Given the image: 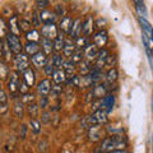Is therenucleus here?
<instances>
[{
  "label": "nucleus",
  "mask_w": 153,
  "mask_h": 153,
  "mask_svg": "<svg viewBox=\"0 0 153 153\" xmlns=\"http://www.w3.org/2000/svg\"><path fill=\"white\" fill-rule=\"evenodd\" d=\"M126 146L128 142L123 135H111L102 140L101 146H100V151L103 153H108L119 149H125Z\"/></svg>",
  "instance_id": "f257e3e1"
},
{
  "label": "nucleus",
  "mask_w": 153,
  "mask_h": 153,
  "mask_svg": "<svg viewBox=\"0 0 153 153\" xmlns=\"http://www.w3.org/2000/svg\"><path fill=\"white\" fill-rule=\"evenodd\" d=\"M107 123V112L102 108H98L96 111L85 119V125L88 128L91 126H100Z\"/></svg>",
  "instance_id": "f03ea898"
},
{
  "label": "nucleus",
  "mask_w": 153,
  "mask_h": 153,
  "mask_svg": "<svg viewBox=\"0 0 153 153\" xmlns=\"http://www.w3.org/2000/svg\"><path fill=\"white\" fill-rule=\"evenodd\" d=\"M5 38H7V45L9 47V50L16 55L21 54L23 50V45H22V41H21V38H19V36L13 35V33L9 32Z\"/></svg>",
  "instance_id": "7ed1b4c3"
},
{
  "label": "nucleus",
  "mask_w": 153,
  "mask_h": 153,
  "mask_svg": "<svg viewBox=\"0 0 153 153\" xmlns=\"http://www.w3.org/2000/svg\"><path fill=\"white\" fill-rule=\"evenodd\" d=\"M41 36H42V38H47V40L54 41L59 37V28L56 27L55 23L44 25L41 27Z\"/></svg>",
  "instance_id": "20e7f679"
},
{
  "label": "nucleus",
  "mask_w": 153,
  "mask_h": 153,
  "mask_svg": "<svg viewBox=\"0 0 153 153\" xmlns=\"http://www.w3.org/2000/svg\"><path fill=\"white\" fill-rule=\"evenodd\" d=\"M19 83H21V79H19L18 71H10L9 74V82H8V89L10 94L13 96V98H17L16 94L19 92Z\"/></svg>",
  "instance_id": "39448f33"
},
{
  "label": "nucleus",
  "mask_w": 153,
  "mask_h": 153,
  "mask_svg": "<svg viewBox=\"0 0 153 153\" xmlns=\"http://www.w3.org/2000/svg\"><path fill=\"white\" fill-rule=\"evenodd\" d=\"M14 66H16L17 71H22L23 73L25 70H27L30 68V57H28V55L23 54V52L16 55V57H14Z\"/></svg>",
  "instance_id": "423d86ee"
},
{
  "label": "nucleus",
  "mask_w": 153,
  "mask_h": 153,
  "mask_svg": "<svg viewBox=\"0 0 153 153\" xmlns=\"http://www.w3.org/2000/svg\"><path fill=\"white\" fill-rule=\"evenodd\" d=\"M107 41H108V35L105 30H100L93 36V44L97 46L98 49H103V46L107 44Z\"/></svg>",
  "instance_id": "0eeeda50"
},
{
  "label": "nucleus",
  "mask_w": 153,
  "mask_h": 153,
  "mask_svg": "<svg viewBox=\"0 0 153 153\" xmlns=\"http://www.w3.org/2000/svg\"><path fill=\"white\" fill-rule=\"evenodd\" d=\"M32 63L35 64L37 68H45L46 66V64L49 63V57H47V55L45 54L44 51H38L37 54H35L32 56Z\"/></svg>",
  "instance_id": "6e6552de"
},
{
  "label": "nucleus",
  "mask_w": 153,
  "mask_h": 153,
  "mask_svg": "<svg viewBox=\"0 0 153 153\" xmlns=\"http://www.w3.org/2000/svg\"><path fill=\"white\" fill-rule=\"evenodd\" d=\"M51 82L49 79H42L40 83L37 84V93L41 96V97H46L47 94L51 92Z\"/></svg>",
  "instance_id": "1a4fd4ad"
},
{
  "label": "nucleus",
  "mask_w": 153,
  "mask_h": 153,
  "mask_svg": "<svg viewBox=\"0 0 153 153\" xmlns=\"http://www.w3.org/2000/svg\"><path fill=\"white\" fill-rule=\"evenodd\" d=\"M93 31H94V21H93V18L91 17V16H87V17L84 18V21H83L82 32H83L84 36L89 37L93 33Z\"/></svg>",
  "instance_id": "9d476101"
},
{
  "label": "nucleus",
  "mask_w": 153,
  "mask_h": 153,
  "mask_svg": "<svg viewBox=\"0 0 153 153\" xmlns=\"http://www.w3.org/2000/svg\"><path fill=\"white\" fill-rule=\"evenodd\" d=\"M56 14L55 12H50L45 9V10H41L40 13V21L44 25H50V23H56Z\"/></svg>",
  "instance_id": "9b49d317"
},
{
  "label": "nucleus",
  "mask_w": 153,
  "mask_h": 153,
  "mask_svg": "<svg viewBox=\"0 0 153 153\" xmlns=\"http://www.w3.org/2000/svg\"><path fill=\"white\" fill-rule=\"evenodd\" d=\"M114 106H115V97H114V94H106L101 100V107H100V108L105 110V111L108 114V112L112 111Z\"/></svg>",
  "instance_id": "f8f14e48"
},
{
  "label": "nucleus",
  "mask_w": 153,
  "mask_h": 153,
  "mask_svg": "<svg viewBox=\"0 0 153 153\" xmlns=\"http://www.w3.org/2000/svg\"><path fill=\"white\" fill-rule=\"evenodd\" d=\"M98 47L96 46L94 44H89L87 47L84 49V56H85V60L88 61H93L97 59V55H98Z\"/></svg>",
  "instance_id": "ddd939ff"
},
{
  "label": "nucleus",
  "mask_w": 153,
  "mask_h": 153,
  "mask_svg": "<svg viewBox=\"0 0 153 153\" xmlns=\"http://www.w3.org/2000/svg\"><path fill=\"white\" fill-rule=\"evenodd\" d=\"M8 28H9V32L13 33V35H17V36L21 35L22 30H21V27H19V19L17 16H12L9 18Z\"/></svg>",
  "instance_id": "4468645a"
},
{
  "label": "nucleus",
  "mask_w": 153,
  "mask_h": 153,
  "mask_svg": "<svg viewBox=\"0 0 153 153\" xmlns=\"http://www.w3.org/2000/svg\"><path fill=\"white\" fill-rule=\"evenodd\" d=\"M108 51L106 49H101L97 55V59H96V65L94 68H98V69H102L105 65H106V60L108 57Z\"/></svg>",
  "instance_id": "2eb2a0df"
},
{
  "label": "nucleus",
  "mask_w": 153,
  "mask_h": 153,
  "mask_svg": "<svg viewBox=\"0 0 153 153\" xmlns=\"http://www.w3.org/2000/svg\"><path fill=\"white\" fill-rule=\"evenodd\" d=\"M73 23H74V19L73 18H71L70 16H65L64 18H61L60 30L63 31L64 33H68V35H70L71 27H73Z\"/></svg>",
  "instance_id": "dca6fc26"
},
{
  "label": "nucleus",
  "mask_w": 153,
  "mask_h": 153,
  "mask_svg": "<svg viewBox=\"0 0 153 153\" xmlns=\"http://www.w3.org/2000/svg\"><path fill=\"white\" fill-rule=\"evenodd\" d=\"M82 27H83V21L82 18H76L74 23H73V27H71V32H70V37L71 38H78L80 37V33H82Z\"/></svg>",
  "instance_id": "f3484780"
},
{
  "label": "nucleus",
  "mask_w": 153,
  "mask_h": 153,
  "mask_svg": "<svg viewBox=\"0 0 153 153\" xmlns=\"http://www.w3.org/2000/svg\"><path fill=\"white\" fill-rule=\"evenodd\" d=\"M51 76H52V82H54L55 84H63V83H65L66 80H68L66 73L63 69H56Z\"/></svg>",
  "instance_id": "a211bd4d"
},
{
  "label": "nucleus",
  "mask_w": 153,
  "mask_h": 153,
  "mask_svg": "<svg viewBox=\"0 0 153 153\" xmlns=\"http://www.w3.org/2000/svg\"><path fill=\"white\" fill-rule=\"evenodd\" d=\"M139 22H140V26L143 28V33H146L148 36V38L151 40V42L153 44V27L151 26V23L147 21L146 18H139Z\"/></svg>",
  "instance_id": "6ab92c4d"
},
{
  "label": "nucleus",
  "mask_w": 153,
  "mask_h": 153,
  "mask_svg": "<svg viewBox=\"0 0 153 153\" xmlns=\"http://www.w3.org/2000/svg\"><path fill=\"white\" fill-rule=\"evenodd\" d=\"M76 46L71 40H65L64 41V49H63V54L66 57H71V55L75 52Z\"/></svg>",
  "instance_id": "aec40b11"
},
{
  "label": "nucleus",
  "mask_w": 153,
  "mask_h": 153,
  "mask_svg": "<svg viewBox=\"0 0 153 153\" xmlns=\"http://www.w3.org/2000/svg\"><path fill=\"white\" fill-rule=\"evenodd\" d=\"M25 51H26V54L28 56H33L35 54H37L38 51H41V46L38 45V42H31V41H28L26 46H25Z\"/></svg>",
  "instance_id": "412c9836"
},
{
  "label": "nucleus",
  "mask_w": 153,
  "mask_h": 153,
  "mask_svg": "<svg viewBox=\"0 0 153 153\" xmlns=\"http://www.w3.org/2000/svg\"><path fill=\"white\" fill-rule=\"evenodd\" d=\"M23 80L28 84V87H32L36 82V75H35V71H33L31 68H28L27 70L23 71Z\"/></svg>",
  "instance_id": "4be33fe9"
},
{
  "label": "nucleus",
  "mask_w": 153,
  "mask_h": 153,
  "mask_svg": "<svg viewBox=\"0 0 153 153\" xmlns=\"http://www.w3.org/2000/svg\"><path fill=\"white\" fill-rule=\"evenodd\" d=\"M40 44H41V50L44 51L47 56H49L51 52L54 51V42H52L51 40H47V38H41Z\"/></svg>",
  "instance_id": "5701e85b"
},
{
  "label": "nucleus",
  "mask_w": 153,
  "mask_h": 153,
  "mask_svg": "<svg viewBox=\"0 0 153 153\" xmlns=\"http://www.w3.org/2000/svg\"><path fill=\"white\" fill-rule=\"evenodd\" d=\"M92 96L94 98H101V97H105L107 94V88L105 84H97L96 87H93L92 89Z\"/></svg>",
  "instance_id": "b1692460"
},
{
  "label": "nucleus",
  "mask_w": 153,
  "mask_h": 153,
  "mask_svg": "<svg viewBox=\"0 0 153 153\" xmlns=\"http://www.w3.org/2000/svg\"><path fill=\"white\" fill-rule=\"evenodd\" d=\"M92 61L88 60H82L79 63V71L82 75H88L91 71H92Z\"/></svg>",
  "instance_id": "393cba45"
},
{
  "label": "nucleus",
  "mask_w": 153,
  "mask_h": 153,
  "mask_svg": "<svg viewBox=\"0 0 153 153\" xmlns=\"http://www.w3.org/2000/svg\"><path fill=\"white\" fill-rule=\"evenodd\" d=\"M102 76H103L102 70L98 69V68H93L92 71L89 73V78H91V80H92L93 84H97V83L101 82V80H102Z\"/></svg>",
  "instance_id": "a878e982"
},
{
  "label": "nucleus",
  "mask_w": 153,
  "mask_h": 153,
  "mask_svg": "<svg viewBox=\"0 0 153 153\" xmlns=\"http://www.w3.org/2000/svg\"><path fill=\"white\" fill-rule=\"evenodd\" d=\"M14 114H16L17 117H23V114H25V107H23V102L22 100L14 98Z\"/></svg>",
  "instance_id": "bb28decb"
},
{
  "label": "nucleus",
  "mask_w": 153,
  "mask_h": 153,
  "mask_svg": "<svg viewBox=\"0 0 153 153\" xmlns=\"http://www.w3.org/2000/svg\"><path fill=\"white\" fill-rule=\"evenodd\" d=\"M26 38H27L28 41H31V42H38V41H41L42 36L40 35V33H38V31L31 30L30 32L26 33Z\"/></svg>",
  "instance_id": "cd10ccee"
},
{
  "label": "nucleus",
  "mask_w": 153,
  "mask_h": 153,
  "mask_svg": "<svg viewBox=\"0 0 153 153\" xmlns=\"http://www.w3.org/2000/svg\"><path fill=\"white\" fill-rule=\"evenodd\" d=\"M89 45V38L87 36H82V37H78L75 40V46L76 49H85Z\"/></svg>",
  "instance_id": "c85d7f7f"
},
{
  "label": "nucleus",
  "mask_w": 153,
  "mask_h": 153,
  "mask_svg": "<svg viewBox=\"0 0 153 153\" xmlns=\"http://www.w3.org/2000/svg\"><path fill=\"white\" fill-rule=\"evenodd\" d=\"M83 57H84V51H83L82 49H76L74 54L71 55L70 60L73 61V63H75V64H79L80 61L83 60Z\"/></svg>",
  "instance_id": "c756f323"
},
{
  "label": "nucleus",
  "mask_w": 153,
  "mask_h": 153,
  "mask_svg": "<svg viewBox=\"0 0 153 153\" xmlns=\"http://www.w3.org/2000/svg\"><path fill=\"white\" fill-rule=\"evenodd\" d=\"M9 74H10V70L7 66L5 63H3V61H0V80H5L8 79Z\"/></svg>",
  "instance_id": "7c9ffc66"
},
{
  "label": "nucleus",
  "mask_w": 153,
  "mask_h": 153,
  "mask_svg": "<svg viewBox=\"0 0 153 153\" xmlns=\"http://www.w3.org/2000/svg\"><path fill=\"white\" fill-rule=\"evenodd\" d=\"M38 111H40V107H38V105H36L35 102H32V103H30L27 106V112H28V115H30L32 119L33 117H37Z\"/></svg>",
  "instance_id": "2f4dec72"
},
{
  "label": "nucleus",
  "mask_w": 153,
  "mask_h": 153,
  "mask_svg": "<svg viewBox=\"0 0 153 153\" xmlns=\"http://www.w3.org/2000/svg\"><path fill=\"white\" fill-rule=\"evenodd\" d=\"M52 64L55 65V68H56V69H63L64 59H63V56H61L59 52H56V54L52 56Z\"/></svg>",
  "instance_id": "473e14b6"
},
{
  "label": "nucleus",
  "mask_w": 153,
  "mask_h": 153,
  "mask_svg": "<svg viewBox=\"0 0 153 153\" xmlns=\"http://www.w3.org/2000/svg\"><path fill=\"white\" fill-rule=\"evenodd\" d=\"M63 70L66 73V75H68V74H73L74 71H75V63H73L71 60H66V61H64Z\"/></svg>",
  "instance_id": "72a5a7b5"
},
{
  "label": "nucleus",
  "mask_w": 153,
  "mask_h": 153,
  "mask_svg": "<svg viewBox=\"0 0 153 153\" xmlns=\"http://www.w3.org/2000/svg\"><path fill=\"white\" fill-rule=\"evenodd\" d=\"M116 79H117V70L115 69V68H111L106 73V80H107V83L112 84V83L116 82Z\"/></svg>",
  "instance_id": "f704fd0d"
},
{
  "label": "nucleus",
  "mask_w": 153,
  "mask_h": 153,
  "mask_svg": "<svg viewBox=\"0 0 153 153\" xmlns=\"http://www.w3.org/2000/svg\"><path fill=\"white\" fill-rule=\"evenodd\" d=\"M30 126H31V130H32L33 133H35V134L41 133V121H38L36 117L31 119V121H30Z\"/></svg>",
  "instance_id": "c9c22d12"
},
{
  "label": "nucleus",
  "mask_w": 153,
  "mask_h": 153,
  "mask_svg": "<svg viewBox=\"0 0 153 153\" xmlns=\"http://www.w3.org/2000/svg\"><path fill=\"white\" fill-rule=\"evenodd\" d=\"M64 41L65 40H63V37H57L56 40H54L52 42H54V51H56V52H60V51H63V49H64Z\"/></svg>",
  "instance_id": "e433bc0d"
},
{
  "label": "nucleus",
  "mask_w": 153,
  "mask_h": 153,
  "mask_svg": "<svg viewBox=\"0 0 153 153\" xmlns=\"http://www.w3.org/2000/svg\"><path fill=\"white\" fill-rule=\"evenodd\" d=\"M100 138H101V133H100L98 126H91L89 139H91V140H98Z\"/></svg>",
  "instance_id": "4c0bfd02"
},
{
  "label": "nucleus",
  "mask_w": 153,
  "mask_h": 153,
  "mask_svg": "<svg viewBox=\"0 0 153 153\" xmlns=\"http://www.w3.org/2000/svg\"><path fill=\"white\" fill-rule=\"evenodd\" d=\"M9 31V28H8V26H7V23L4 22V19L0 17V38H4V37H7V35H8V32Z\"/></svg>",
  "instance_id": "58836bf2"
},
{
  "label": "nucleus",
  "mask_w": 153,
  "mask_h": 153,
  "mask_svg": "<svg viewBox=\"0 0 153 153\" xmlns=\"http://www.w3.org/2000/svg\"><path fill=\"white\" fill-rule=\"evenodd\" d=\"M31 26H32V23L30 21H27V19H21V21H19V27H21V30L26 33L31 31Z\"/></svg>",
  "instance_id": "ea45409f"
},
{
  "label": "nucleus",
  "mask_w": 153,
  "mask_h": 153,
  "mask_svg": "<svg viewBox=\"0 0 153 153\" xmlns=\"http://www.w3.org/2000/svg\"><path fill=\"white\" fill-rule=\"evenodd\" d=\"M135 9H137L138 14H139V17H142V18H146L147 17V9H146L144 4H137Z\"/></svg>",
  "instance_id": "a19ab883"
},
{
  "label": "nucleus",
  "mask_w": 153,
  "mask_h": 153,
  "mask_svg": "<svg viewBox=\"0 0 153 153\" xmlns=\"http://www.w3.org/2000/svg\"><path fill=\"white\" fill-rule=\"evenodd\" d=\"M55 14L56 16H59V17H61V18H64L65 14H66V10H65L64 5H61V4H56L55 5Z\"/></svg>",
  "instance_id": "79ce46f5"
},
{
  "label": "nucleus",
  "mask_w": 153,
  "mask_h": 153,
  "mask_svg": "<svg viewBox=\"0 0 153 153\" xmlns=\"http://www.w3.org/2000/svg\"><path fill=\"white\" fill-rule=\"evenodd\" d=\"M22 102L23 103H27V105H30L32 102H35V94H30V93H26V94H23V97H22Z\"/></svg>",
  "instance_id": "37998d69"
},
{
  "label": "nucleus",
  "mask_w": 153,
  "mask_h": 153,
  "mask_svg": "<svg viewBox=\"0 0 153 153\" xmlns=\"http://www.w3.org/2000/svg\"><path fill=\"white\" fill-rule=\"evenodd\" d=\"M45 73H46V75H52L54 74V71H55V65L52 64V61H49V63L46 64V66H45Z\"/></svg>",
  "instance_id": "c03bdc74"
},
{
  "label": "nucleus",
  "mask_w": 153,
  "mask_h": 153,
  "mask_svg": "<svg viewBox=\"0 0 153 153\" xmlns=\"http://www.w3.org/2000/svg\"><path fill=\"white\" fill-rule=\"evenodd\" d=\"M49 4H50L49 0H36V5L40 10H45V9L49 7Z\"/></svg>",
  "instance_id": "a18cd8bd"
},
{
  "label": "nucleus",
  "mask_w": 153,
  "mask_h": 153,
  "mask_svg": "<svg viewBox=\"0 0 153 153\" xmlns=\"http://www.w3.org/2000/svg\"><path fill=\"white\" fill-rule=\"evenodd\" d=\"M28 91H30L28 84L25 82V80H22V83H19V92L22 94H26V93H28Z\"/></svg>",
  "instance_id": "49530a36"
},
{
  "label": "nucleus",
  "mask_w": 153,
  "mask_h": 153,
  "mask_svg": "<svg viewBox=\"0 0 153 153\" xmlns=\"http://www.w3.org/2000/svg\"><path fill=\"white\" fill-rule=\"evenodd\" d=\"M8 102V96L3 89H0V105H5Z\"/></svg>",
  "instance_id": "de8ad7c7"
},
{
  "label": "nucleus",
  "mask_w": 153,
  "mask_h": 153,
  "mask_svg": "<svg viewBox=\"0 0 153 153\" xmlns=\"http://www.w3.org/2000/svg\"><path fill=\"white\" fill-rule=\"evenodd\" d=\"M51 93L52 94H60L61 93V87H60V84H55V85H52V88H51Z\"/></svg>",
  "instance_id": "09e8293b"
},
{
  "label": "nucleus",
  "mask_w": 153,
  "mask_h": 153,
  "mask_svg": "<svg viewBox=\"0 0 153 153\" xmlns=\"http://www.w3.org/2000/svg\"><path fill=\"white\" fill-rule=\"evenodd\" d=\"M47 151V143L46 142H41L40 146H38V152L40 153H45Z\"/></svg>",
  "instance_id": "8fccbe9b"
},
{
  "label": "nucleus",
  "mask_w": 153,
  "mask_h": 153,
  "mask_svg": "<svg viewBox=\"0 0 153 153\" xmlns=\"http://www.w3.org/2000/svg\"><path fill=\"white\" fill-rule=\"evenodd\" d=\"M50 116H51V114L49 112V111H45L44 114H42V121H44V123H50Z\"/></svg>",
  "instance_id": "3c124183"
},
{
  "label": "nucleus",
  "mask_w": 153,
  "mask_h": 153,
  "mask_svg": "<svg viewBox=\"0 0 153 153\" xmlns=\"http://www.w3.org/2000/svg\"><path fill=\"white\" fill-rule=\"evenodd\" d=\"M40 23H41V21H40V16H38L37 13H33V26L38 27V26H40Z\"/></svg>",
  "instance_id": "603ef678"
},
{
  "label": "nucleus",
  "mask_w": 153,
  "mask_h": 153,
  "mask_svg": "<svg viewBox=\"0 0 153 153\" xmlns=\"http://www.w3.org/2000/svg\"><path fill=\"white\" fill-rule=\"evenodd\" d=\"M26 133H27V126L26 125H22L21 126V130H19V135H21L22 139H25V138H26Z\"/></svg>",
  "instance_id": "864d4df0"
},
{
  "label": "nucleus",
  "mask_w": 153,
  "mask_h": 153,
  "mask_svg": "<svg viewBox=\"0 0 153 153\" xmlns=\"http://www.w3.org/2000/svg\"><path fill=\"white\" fill-rule=\"evenodd\" d=\"M40 106H41L42 108H46V106H47V100H46V97H41V103H40Z\"/></svg>",
  "instance_id": "5fc2aeb1"
},
{
  "label": "nucleus",
  "mask_w": 153,
  "mask_h": 153,
  "mask_svg": "<svg viewBox=\"0 0 153 153\" xmlns=\"http://www.w3.org/2000/svg\"><path fill=\"white\" fill-rule=\"evenodd\" d=\"M108 153H128L125 149H119V151H114V152H108Z\"/></svg>",
  "instance_id": "6e6d98bb"
},
{
  "label": "nucleus",
  "mask_w": 153,
  "mask_h": 153,
  "mask_svg": "<svg viewBox=\"0 0 153 153\" xmlns=\"http://www.w3.org/2000/svg\"><path fill=\"white\" fill-rule=\"evenodd\" d=\"M133 1H134L135 5H137V4H144V0H133Z\"/></svg>",
  "instance_id": "4d7b16f0"
},
{
  "label": "nucleus",
  "mask_w": 153,
  "mask_h": 153,
  "mask_svg": "<svg viewBox=\"0 0 153 153\" xmlns=\"http://www.w3.org/2000/svg\"><path fill=\"white\" fill-rule=\"evenodd\" d=\"M3 51H4V46H3V44H1V41H0V56L3 55Z\"/></svg>",
  "instance_id": "13d9d810"
},
{
  "label": "nucleus",
  "mask_w": 153,
  "mask_h": 153,
  "mask_svg": "<svg viewBox=\"0 0 153 153\" xmlns=\"http://www.w3.org/2000/svg\"><path fill=\"white\" fill-rule=\"evenodd\" d=\"M152 55H153V46H152Z\"/></svg>",
  "instance_id": "bf43d9fd"
},
{
  "label": "nucleus",
  "mask_w": 153,
  "mask_h": 153,
  "mask_svg": "<svg viewBox=\"0 0 153 153\" xmlns=\"http://www.w3.org/2000/svg\"><path fill=\"white\" fill-rule=\"evenodd\" d=\"M0 89H1V83H0Z\"/></svg>",
  "instance_id": "052dcab7"
}]
</instances>
